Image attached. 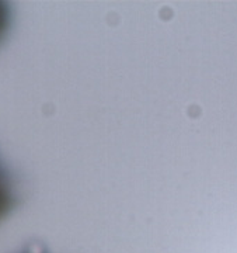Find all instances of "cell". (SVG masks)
<instances>
[{"label":"cell","mask_w":237,"mask_h":253,"mask_svg":"<svg viewBox=\"0 0 237 253\" xmlns=\"http://www.w3.org/2000/svg\"><path fill=\"white\" fill-rule=\"evenodd\" d=\"M14 203V196L10 184L7 174L0 168V219L6 217L9 211L13 207Z\"/></svg>","instance_id":"1"},{"label":"cell","mask_w":237,"mask_h":253,"mask_svg":"<svg viewBox=\"0 0 237 253\" xmlns=\"http://www.w3.org/2000/svg\"><path fill=\"white\" fill-rule=\"evenodd\" d=\"M10 11L7 4L4 1H0V38L6 33V28L9 26Z\"/></svg>","instance_id":"2"},{"label":"cell","mask_w":237,"mask_h":253,"mask_svg":"<svg viewBox=\"0 0 237 253\" xmlns=\"http://www.w3.org/2000/svg\"><path fill=\"white\" fill-rule=\"evenodd\" d=\"M24 253H44V252H33V251H28V252H24Z\"/></svg>","instance_id":"3"}]
</instances>
